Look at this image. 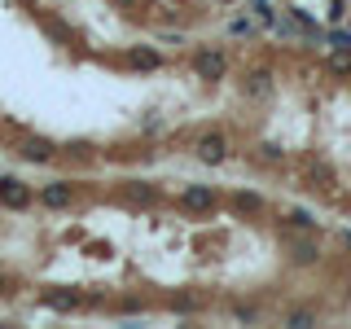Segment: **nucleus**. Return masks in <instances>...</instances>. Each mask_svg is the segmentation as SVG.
Segmentation results:
<instances>
[{
    "mask_svg": "<svg viewBox=\"0 0 351 329\" xmlns=\"http://www.w3.org/2000/svg\"><path fill=\"white\" fill-rule=\"evenodd\" d=\"M193 149H197V158H202L206 167H219V162L228 158V136L224 132H202V136L193 141Z\"/></svg>",
    "mask_w": 351,
    "mask_h": 329,
    "instance_id": "nucleus-1",
    "label": "nucleus"
},
{
    "mask_svg": "<svg viewBox=\"0 0 351 329\" xmlns=\"http://www.w3.org/2000/svg\"><path fill=\"white\" fill-rule=\"evenodd\" d=\"M31 193L27 180H18V175H0V206H9V211H27L31 206Z\"/></svg>",
    "mask_w": 351,
    "mask_h": 329,
    "instance_id": "nucleus-2",
    "label": "nucleus"
},
{
    "mask_svg": "<svg viewBox=\"0 0 351 329\" xmlns=\"http://www.w3.org/2000/svg\"><path fill=\"white\" fill-rule=\"evenodd\" d=\"M36 197H40L44 211H66V206H75V184L71 180H53V184H44Z\"/></svg>",
    "mask_w": 351,
    "mask_h": 329,
    "instance_id": "nucleus-3",
    "label": "nucleus"
},
{
    "mask_svg": "<svg viewBox=\"0 0 351 329\" xmlns=\"http://www.w3.org/2000/svg\"><path fill=\"white\" fill-rule=\"evenodd\" d=\"M193 71L202 75L206 84H215V80H224L228 62H224V53H219V49H197V53H193Z\"/></svg>",
    "mask_w": 351,
    "mask_h": 329,
    "instance_id": "nucleus-4",
    "label": "nucleus"
},
{
    "mask_svg": "<svg viewBox=\"0 0 351 329\" xmlns=\"http://www.w3.org/2000/svg\"><path fill=\"white\" fill-rule=\"evenodd\" d=\"M215 202H219V197H215L211 184H184V189H180V206H184V211L202 215V211H215Z\"/></svg>",
    "mask_w": 351,
    "mask_h": 329,
    "instance_id": "nucleus-5",
    "label": "nucleus"
},
{
    "mask_svg": "<svg viewBox=\"0 0 351 329\" xmlns=\"http://www.w3.org/2000/svg\"><path fill=\"white\" fill-rule=\"evenodd\" d=\"M285 250H290V259L299 263V268H312V263L321 259V246H316L312 237H299V228H294V233L285 237Z\"/></svg>",
    "mask_w": 351,
    "mask_h": 329,
    "instance_id": "nucleus-6",
    "label": "nucleus"
},
{
    "mask_svg": "<svg viewBox=\"0 0 351 329\" xmlns=\"http://www.w3.org/2000/svg\"><path fill=\"white\" fill-rule=\"evenodd\" d=\"M18 154L27 162H53V158H58V145H53V141H40V136H22Z\"/></svg>",
    "mask_w": 351,
    "mask_h": 329,
    "instance_id": "nucleus-7",
    "label": "nucleus"
},
{
    "mask_svg": "<svg viewBox=\"0 0 351 329\" xmlns=\"http://www.w3.org/2000/svg\"><path fill=\"white\" fill-rule=\"evenodd\" d=\"M40 303L44 307H53V312H80V290H62V285H58V290H40Z\"/></svg>",
    "mask_w": 351,
    "mask_h": 329,
    "instance_id": "nucleus-8",
    "label": "nucleus"
},
{
    "mask_svg": "<svg viewBox=\"0 0 351 329\" xmlns=\"http://www.w3.org/2000/svg\"><path fill=\"white\" fill-rule=\"evenodd\" d=\"M128 66H136V71H158L162 58L154 49H141V44H136V49H128Z\"/></svg>",
    "mask_w": 351,
    "mask_h": 329,
    "instance_id": "nucleus-9",
    "label": "nucleus"
},
{
    "mask_svg": "<svg viewBox=\"0 0 351 329\" xmlns=\"http://www.w3.org/2000/svg\"><path fill=\"white\" fill-rule=\"evenodd\" d=\"M285 224L299 228V233H316V215L303 211V206H290V211H285Z\"/></svg>",
    "mask_w": 351,
    "mask_h": 329,
    "instance_id": "nucleus-10",
    "label": "nucleus"
},
{
    "mask_svg": "<svg viewBox=\"0 0 351 329\" xmlns=\"http://www.w3.org/2000/svg\"><path fill=\"white\" fill-rule=\"evenodd\" d=\"M250 158L268 162V167H285V154H281L277 145H268V141H263V145H255V149H250Z\"/></svg>",
    "mask_w": 351,
    "mask_h": 329,
    "instance_id": "nucleus-11",
    "label": "nucleus"
},
{
    "mask_svg": "<svg viewBox=\"0 0 351 329\" xmlns=\"http://www.w3.org/2000/svg\"><path fill=\"white\" fill-rule=\"evenodd\" d=\"M268 88H272V75L268 71H250L246 75V93L250 97H268Z\"/></svg>",
    "mask_w": 351,
    "mask_h": 329,
    "instance_id": "nucleus-12",
    "label": "nucleus"
},
{
    "mask_svg": "<svg viewBox=\"0 0 351 329\" xmlns=\"http://www.w3.org/2000/svg\"><path fill=\"white\" fill-rule=\"evenodd\" d=\"M233 206H237L241 215H259L263 211V197L259 193H233Z\"/></svg>",
    "mask_w": 351,
    "mask_h": 329,
    "instance_id": "nucleus-13",
    "label": "nucleus"
},
{
    "mask_svg": "<svg viewBox=\"0 0 351 329\" xmlns=\"http://www.w3.org/2000/svg\"><path fill=\"white\" fill-rule=\"evenodd\" d=\"M329 53H351V31H325Z\"/></svg>",
    "mask_w": 351,
    "mask_h": 329,
    "instance_id": "nucleus-14",
    "label": "nucleus"
},
{
    "mask_svg": "<svg viewBox=\"0 0 351 329\" xmlns=\"http://www.w3.org/2000/svg\"><path fill=\"white\" fill-rule=\"evenodd\" d=\"M325 66H329L334 75H351V53H329Z\"/></svg>",
    "mask_w": 351,
    "mask_h": 329,
    "instance_id": "nucleus-15",
    "label": "nucleus"
},
{
    "mask_svg": "<svg viewBox=\"0 0 351 329\" xmlns=\"http://www.w3.org/2000/svg\"><path fill=\"white\" fill-rule=\"evenodd\" d=\"M128 197H132V202H158V193H154V189H145V184H132V189H128Z\"/></svg>",
    "mask_w": 351,
    "mask_h": 329,
    "instance_id": "nucleus-16",
    "label": "nucleus"
},
{
    "mask_svg": "<svg viewBox=\"0 0 351 329\" xmlns=\"http://www.w3.org/2000/svg\"><path fill=\"white\" fill-rule=\"evenodd\" d=\"M228 31H233V36H255V18H237V22H228Z\"/></svg>",
    "mask_w": 351,
    "mask_h": 329,
    "instance_id": "nucleus-17",
    "label": "nucleus"
},
{
    "mask_svg": "<svg viewBox=\"0 0 351 329\" xmlns=\"http://www.w3.org/2000/svg\"><path fill=\"white\" fill-rule=\"evenodd\" d=\"M285 325H312V316H307V312H290V316H285Z\"/></svg>",
    "mask_w": 351,
    "mask_h": 329,
    "instance_id": "nucleus-18",
    "label": "nucleus"
},
{
    "mask_svg": "<svg viewBox=\"0 0 351 329\" xmlns=\"http://www.w3.org/2000/svg\"><path fill=\"white\" fill-rule=\"evenodd\" d=\"M0 299H14V281L9 277H0Z\"/></svg>",
    "mask_w": 351,
    "mask_h": 329,
    "instance_id": "nucleus-19",
    "label": "nucleus"
},
{
    "mask_svg": "<svg viewBox=\"0 0 351 329\" xmlns=\"http://www.w3.org/2000/svg\"><path fill=\"white\" fill-rule=\"evenodd\" d=\"M347 299H351V285H347Z\"/></svg>",
    "mask_w": 351,
    "mask_h": 329,
    "instance_id": "nucleus-20",
    "label": "nucleus"
},
{
    "mask_svg": "<svg viewBox=\"0 0 351 329\" xmlns=\"http://www.w3.org/2000/svg\"><path fill=\"white\" fill-rule=\"evenodd\" d=\"M250 5H255V0H250Z\"/></svg>",
    "mask_w": 351,
    "mask_h": 329,
    "instance_id": "nucleus-21",
    "label": "nucleus"
}]
</instances>
